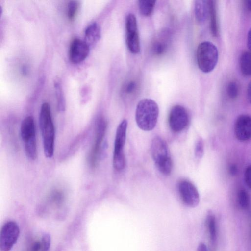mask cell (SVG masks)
<instances>
[{
	"label": "cell",
	"instance_id": "1",
	"mask_svg": "<svg viewBox=\"0 0 251 251\" xmlns=\"http://www.w3.org/2000/svg\"><path fill=\"white\" fill-rule=\"evenodd\" d=\"M39 125L45 155L47 158H50L54 153L55 129L50 107L48 103L45 102L41 106L39 115Z\"/></svg>",
	"mask_w": 251,
	"mask_h": 251
},
{
	"label": "cell",
	"instance_id": "2",
	"mask_svg": "<svg viewBox=\"0 0 251 251\" xmlns=\"http://www.w3.org/2000/svg\"><path fill=\"white\" fill-rule=\"evenodd\" d=\"M159 115V108L150 99L141 100L137 104L135 119L138 126L144 131H150L155 126Z\"/></svg>",
	"mask_w": 251,
	"mask_h": 251
},
{
	"label": "cell",
	"instance_id": "3",
	"mask_svg": "<svg viewBox=\"0 0 251 251\" xmlns=\"http://www.w3.org/2000/svg\"><path fill=\"white\" fill-rule=\"evenodd\" d=\"M151 154L157 169L162 174L170 175L173 168L172 160L166 142L160 136H156L153 138Z\"/></svg>",
	"mask_w": 251,
	"mask_h": 251
},
{
	"label": "cell",
	"instance_id": "4",
	"mask_svg": "<svg viewBox=\"0 0 251 251\" xmlns=\"http://www.w3.org/2000/svg\"><path fill=\"white\" fill-rule=\"evenodd\" d=\"M196 58L199 69L204 73H209L215 68L218 61L217 48L210 42H202L198 46Z\"/></svg>",
	"mask_w": 251,
	"mask_h": 251
},
{
	"label": "cell",
	"instance_id": "5",
	"mask_svg": "<svg viewBox=\"0 0 251 251\" xmlns=\"http://www.w3.org/2000/svg\"><path fill=\"white\" fill-rule=\"evenodd\" d=\"M20 134L23 141L26 155L30 160H34L37 156L36 139V128L33 118L25 117L22 121Z\"/></svg>",
	"mask_w": 251,
	"mask_h": 251
},
{
	"label": "cell",
	"instance_id": "6",
	"mask_svg": "<svg viewBox=\"0 0 251 251\" xmlns=\"http://www.w3.org/2000/svg\"><path fill=\"white\" fill-rule=\"evenodd\" d=\"M127 126V121L124 119L120 123L116 130L114 141L113 164L114 168L118 171L123 170L126 165L124 148L126 140Z\"/></svg>",
	"mask_w": 251,
	"mask_h": 251
},
{
	"label": "cell",
	"instance_id": "7",
	"mask_svg": "<svg viewBox=\"0 0 251 251\" xmlns=\"http://www.w3.org/2000/svg\"><path fill=\"white\" fill-rule=\"evenodd\" d=\"M19 234V227L15 222L10 221L5 223L0 232V251H10L17 242Z\"/></svg>",
	"mask_w": 251,
	"mask_h": 251
},
{
	"label": "cell",
	"instance_id": "8",
	"mask_svg": "<svg viewBox=\"0 0 251 251\" xmlns=\"http://www.w3.org/2000/svg\"><path fill=\"white\" fill-rule=\"evenodd\" d=\"M126 44L129 50L137 54L140 50V39L135 16L128 14L126 19Z\"/></svg>",
	"mask_w": 251,
	"mask_h": 251
},
{
	"label": "cell",
	"instance_id": "9",
	"mask_svg": "<svg viewBox=\"0 0 251 251\" xmlns=\"http://www.w3.org/2000/svg\"><path fill=\"white\" fill-rule=\"evenodd\" d=\"M189 115L182 106L176 105L171 109L169 115V124L175 132L183 130L189 123Z\"/></svg>",
	"mask_w": 251,
	"mask_h": 251
},
{
	"label": "cell",
	"instance_id": "10",
	"mask_svg": "<svg viewBox=\"0 0 251 251\" xmlns=\"http://www.w3.org/2000/svg\"><path fill=\"white\" fill-rule=\"evenodd\" d=\"M178 188L181 199L186 205L194 208L199 204V194L192 182L186 180H181L178 184Z\"/></svg>",
	"mask_w": 251,
	"mask_h": 251
},
{
	"label": "cell",
	"instance_id": "11",
	"mask_svg": "<svg viewBox=\"0 0 251 251\" xmlns=\"http://www.w3.org/2000/svg\"><path fill=\"white\" fill-rule=\"evenodd\" d=\"M107 124L103 118H100L96 124L95 142L88 155V163L94 167L97 162L100 150L106 132Z\"/></svg>",
	"mask_w": 251,
	"mask_h": 251
},
{
	"label": "cell",
	"instance_id": "12",
	"mask_svg": "<svg viewBox=\"0 0 251 251\" xmlns=\"http://www.w3.org/2000/svg\"><path fill=\"white\" fill-rule=\"evenodd\" d=\"M90 51L89 46L85 41L75 38L71 42L69 50V58L73 63H79L88 56Z\"/></svg>",
	"mask_w": 251,
	"mask_h": 251
},
{
	"label": "cell",
	"instance_id": "13",
	"mask_svg": "<svg viewBox=\"0 0 251 251\" xmlns=\"http://www.w3.org/2000/svg\"><path fill=\"white\" fill-rule=\"evenodd\" d=\"M236 138L242 142L251 139V116L242 114L238 117L234 125Z\"/></svg>",
	"mask_w": 251,
	"mask_h": 251
},
{
	"label": "cell",
	"instance_id": "14",
	"mask_svg": "<svg viewBox=\"0 0 251 251\" xmlns=\"http://www.w3.org/2000/svg\"><path fill=\"white\" fill-rule=\"evenodd\" d=\"M85 41L90 46L96 43L101 36L100 28L99 25L93 22L90 24L85 30Z\"/></svg>",
	"mask_w": 251,
	"mask_h": 251
},
{
	"label": "cell",
	"instance_id": "15",
	"mask_svg": "<svg viewBox=\"0 0 251 251\" xmlns=\"http://www.w3.org/2000/svg\"><path fill=\"white\" fill-rule=\"evenodd\" d=\"M195 13L196 18L199 22H204L209 14L208 1L196 0L195 3Z\"/></svg>",
	"mask_w": 251,
	"mask_h": 251
},
{
	"label": "cell",
	"instance_id": "16",
	"mask_svg": "<svg viewBox=\"0 0 251 251\" xmlns=\"http://www.w3.org/2000/svg\"><path fill=\"white\" fill-rule=\"evenodd\" d=\"M208 3L211 32L213 36H217L218 35L219 31L215 1L208 0Z\"/></svg>",
	"mask_w": 251,
	"mask_h": 251
},
{
	"label": "cell",
	"instance_id": "17",
	"mask_svg": "<svg viewBox=\"0 0 251 251\" xmlns=\"http://www.w3.org/2000/svg\"><path fill=\"white\" fill-rule=\"evenodd\" d=\"M240 67L244 76H251V51H246L242 53L240 58Z\"/></svg>",
	"mask_w": 251,
	"mask_h": 251
},
{
	"label": "cell",
	"instance_id": "18",
	"mask_svg": "<svg viewBox=\"0 0 251 251\" xmlns=\"http://www.w3.org/2000/svg\"><path fill=\"white\" fill-rule=\"evenodd\" d=\"M206 224L209 233L211 244L214 246L217 238L216 222L214 215L209 213L207 216Z\"/></svg>",
	"mask_w": 251,
	"mask_h": 251
},
{
	"label": "cell",
	"instance_id": "19",
	"mask_svg": "<svg viewBox=\"0 0 251 251\" xmlns=\"http://www.w3.org/2000/svg\"><path fill=\"white\" fill-rule=\"evenodd\" d=\"M156 1L153 0H141L138 1L140 13L144 16H150L152 13Z\"/></svg>",
	"mask_w": 251,
	"mask_h": 251
},
{
	"label": "cell",
	"instance_id": "20",
	"mask_svg": "<svg viewBox=\"0 0 251 251\" xmlns=\"http://www.w3.org/2000/svg\"><path fill=\"white\" fill-rule=\"evenodd\" d=\"M54 86L57 99L58 108L60 111H63L65 107V100L60 82L58 80H56L54 83Z\"/></svg>",
	"mask_w": 251,
	"mask_h": 251
},
{
	"label": "cell",
	"instance_id": "21",
	"mask_svg": "<svg viewBox=\"0 0 251 251\" xmlns=\"http://www.w3.org/2000/svg\"><path fill=\"white\" fill-rule=\"evenodd\" d=\"M237 201L242 209L247 208L250 202V196L244 189H240L237 194Z\"/></svg>",
	"mask_w": 251,
	"mask_h": 251
},
{
	"label": "cell",
	"instance_id": "22",
	"mask_svg": "<svg viewBox=\"0 0 251 251\" xmlns=\"http://www.w3.org/2000/svg\"><path fill=\"white\" fill-rule=\"evenodd\" d=\"M168 48L167 40H159L155 42L152 47V51L154 54L160 55L164 54Z\"/></svg>",
	"mask_w": 251,
	"mask_h": 251
},
{
	"label": "cell",
	"instance_id": "23",
	"mask_svg": "<svg viewBox=\"0 0 251 251\" xmlns=\"http://www.w3.org/2000/svg\"><path fill=\"white\" fill-rule=\"evenodd\" d=\"M79 7L78 2L76 0L69 1L68 5V17L72 20L75 17Z\"/></svg>",
	"mask_w": 251,
	"mask_h": 251
},
{
	"label": "cell",
	"instance_id": "24",
	"mask_svg": "<svg viewBox=\"0 0 251 251\" xmlns=\"http://www.w3.org/2000/svg\"><path fill=\"white\" fill-rule=\"evenodd\" d=\"M226 91L230 98H236L239 93V87L237 83L234 81L230 82L227 85Z\"/></svg>",
	"mask_w": 251,
	"mask_h": 251
},
{
	"label": "cell",
	"instance_id": "25",
	"mask_svg": "<svg viewBox=\"0 0 251 251\" xmlns=\"http://www.w3.org/2000/svg\"><path fill=\"white\" fill-rule=\"evenodd\" d=\"M50 201L54 204L60 205L64 200V195L62 192L58 190L53 191L50 195Z\"/></svg>",
	"mask_w": 251,
	"mask_h": 251
},
{
	"label": "cell",
	"instance_id": "26",
	"mask_svg": "<svg viewBox=\"0 0 251 251\" xmlns=\"http://www.w3.org/2000/svg\"><path fill=\"white\" fill-rule=\"evenodd\" d=\"M41 243V251H49L51 244V238L50 234L44 233L42 235Z\"/></svg>",
	"mask_w": 251,
	"mask_h": 251
},
{
	"label": "cell",
	"instance_id": "27",
	"mask_svg": "<svg viewBox=\"0 0 251 251\" xmlns=\"http://www.w3.org/2000/svg\"><path fill=\"white\" fill-rule=\"evenodd\" d=\"M204 153V145L202 139H199L196 143L195 147V155L197 158H201Z\"/></svg>",
	"mask_w": 251,
	"mask_h": 251
},
{
	"label": "cell",
	"instance_id": "28",
	"mask_svg": "<svg viewBox=\"0 0 251 251\" xmlns=\"http://www.w3.org/2000/svg\"><path fill=\"white\" fill-rule=\"evenodd\" d=\"M244 179L247 186L251 189V164L245 170Z\"/></svg>",
	"mask_w": 251,
	"mask_h": 251
},
{
	"label": "cell",
	"instance_id": "29",
	"mask_svg": "<svg viewBox=\"0 0 251 251\" xmlns=\"http://www.w3.org/2000/svg\"><path fill=\"white\" fill-rule=\"evenodd\" d=\"M137 88V84L135 81H130L125 87V92L126 94L133 93L136 91Z\"/></svg>",
	"mask_w": 251,
	"mask_h": 251
},
{
	"label": "cell",
	"instance_id": "30",
	"mask_svg": "<svg viewBox=\"0 0 251 251\" xmlns=\"http://www.w3.org/2000/svg\"><path fill=\"white\" fill-rule=\"evenodd\" d=\"M31 251H41V241H35L31 245Z\"/></svg>",
	"mask_w": 251,
	"mask_h": 251
},
{
	"label": "cell",
	"instance_id": "31",
	"mask_svg": "<svg viewBox=\"0 0 251 251\" xmlns=\"http://www.w3.org/2000/svg\"><path fill=\"white\" fill-rule=\"evenodd\" d=\"M228 170L230 175L232 176L236 175L238 173V168L235 164L231 165L229 167Z\"/></svg>",
	"mask_w": 251,
	"mask_h": 251
},
{
	"label": "cell",
	"instance_id": "32",
	"mask_svg": "<svg viewBox=\"0 0 251 251\" xmlns=\"http://www.w3.org/2000/svg\"><path fill=\"white\" fill-rule=\"evenodd\" d=\"M197 251H208V249L204 243L201 242L198 246Z\"/></svg>",
	"mask_w": 251,
	"mask_h": 251
},
{
	"label": "cell",
	"instance_id": "33",
	"mask_svg": "<svg viewBox=\"0 0 251 251\" xmlns=\"http://www.w3.org/2000/svg\"><path fill=\"white\" fill-rule=\"evenodd\" d=\"M247 46L250 51H251V27L249 29L247 35Z\"/></svg>",
	"mask_w": 251,
	"mask_h": 251
},
{
	"label": "cell",
	"instance_id": "34",
	"mask_svg": "<svg viewBox=\"0 0 251 251\" xmlns=\"http://www.w3.org/2000/svg\"><path fill=\"white\" fill-rule=\"evenodd\" d=\"M247 94L248 100L249 102L251 104V81L248 85Z\"/></svg>",
	"mask_w": 251,
	"mask_h": 251
},
{
	"label": "cell",
	"instance_id": "35",
	"mask_svg": "<svg viewBox=\"0 0 251 251\" xmlns=\"http://www.w3.org/2000/svg\"><path fill=\"white\" fill-rule=\"evenodd\" d=\"M244 5L246 9L251 11V0H245L244 1Z\"/></svg>",
	"mask_w": 251,
	"mask_h": 251
}]
</instances>
